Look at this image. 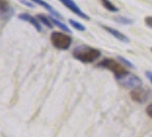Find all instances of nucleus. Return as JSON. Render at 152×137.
Instances as JSON below:
<instances>
[{
  "label": "nucleus",
  "instance_id": "obj_1",
  "mask_svg": "<svg viewBox=\"0 0 152 137\" xmlns=\"http://www.w3.org/2000/svg\"><path fill=\"white\" fill-rule=\"evenodd\" d=\"M73 57L84 63H91L101 57V50L91 46H78L73 50Z\"/></svg>",
  "mask_w": 152,
  "mask_h": 137
},
{
  "label": "nucleus",
  "instance_id": "obj_2",
  "mask_svg": "<svg viewBox=\"0 0 152 137\" xmlns=\"http://www.w3.org/2000/svg\"><path fill=\"white\" fill-rule=\"evenodd\" d=\"M97 66L107 68V70H110L111 72H113L115 78H117V80L128 73V71L125 68V66L121 65L118 61L113 60V58H104L102 62H99Z\"/></svg>",
  "mask_w": 152,
  "mask_h": 137
},
{
  "label": "nucleus",
  "instance_id": "obj_3",
  "mask_svg": "<svg viewBox=\"0 0 152 137\" xmlns=\"http://www.w3.org/2000/svg\"><path fill=\"white\" fill-rule=\"evenodd\" d=\"M50 41L55 48L65 50V49L70 48V46L72 44V38L66 33L55 31V32H52V34H50Z\"/></svg>",
  "mask_w": 152,
  "mask_h": 137
},
{
  "label": "nucleus",
  "instance_id": "obj_4",
  "mask_svg": "<svg viewBox=\"0 0 152 137\" xmlns=\"http://www.w3.org/2000/svg\"><path fill=\"white\" fill-rule=\"evenodd\" d=\"M118 82L125 88H134V89L141 88L142 85H143L140 77L135 76L133 73H129V72L127 74H125L124 77H121L120 79H118Z\"/></svg>",
  "mask_w": 152,
  "mask_h": 137
},
{
  "label": "nucleus",
  "instance_id": "obj_5",
  "mask_svg": "<svg viewBox=\"0 0 152 137\" xmlns=\"http://www.w3.org/2000/svg\"><path fill=\"white\" fill-rule=\"evenodd\" d=\"M58 1H61L62 4L65 6V7L70 9L73 14H76L77 16H79L80 18H84V20H89V16L87 15V14H85L84 12L79 8V6L77 5L76 2L73 1V0H58Z\"/></svg>",
  "mask_w": 152,
  "mask_h": 137
},
{
  "label": "nucleus",
  "instance_id": "obj_6",
  "mask_svg": "<svg viewBox=\"0 0 152 137\" xmlns=\"http://www.w3.org/2000/svg\"><path fill=\"white\" fill-rule=\"evenodd\" d=\"M130 97L137 103H144L146 102V99L149 98V91H146L143 88H137V89L132 90Z\"/></svg>",
  "mask_w": 152,
  "mask_h": 137
},
{
  "label": "nucleus",
  "instance_id": "obj_7",
  "mask_svg": "<svg viewBox=\"0 0 152 137\" xmlns=\"http://www.w3.org/2000/svg\"><path fill=\"white\" fill-rule=\"evenodd\" d=\"M18 18L22 20V21L30 23L31 25H33L34 29H37L38 32H41V23H40V21H39L37 17L30 15V14H26V13H22V14L18 15Z\"/></svg>",
  "mask_w": 152,
  "mask_h": 137
},
{
  "label": "nucleus",
  "instance_id": "obj_8",
  "mask_svg": "<svg viewBox=\"0 0 152 137\" xmlns=\"http://www.w3.org/2000/svg\"><path fill=\"white\" fill-rule=\"evenodd\" d=\"M103 29H104L105 31H107L110 34H112L114 38L118 39L119 41H122V42H125V44L129 42V39H128V37H126L124 33L119 32V31L115 30V29H113V28H111V26H107V25H103Z\"/></svg>",
  "mask_w": 152,
  "mask_h": 137
},
{
  "label": "nucleus",
  "instance_id": "obj_9",
  "mask_svg": "<svg viewBox=\"0 0 152 137\" xmlns=\"http://www.w3.org/2000/svg\"><path fill=\"white\" fill-rule=\"evenodd\" d=\"M30 1H32V2H34V4H37V5H40L41 7L46 8L49 13H52V16H54V17H56V18H60L61 20L62 18V15H60V13L58 12H56L55 9H54L49 4H47L46 1H44V0H30Z\"/></svg>",
  "mask_w": 152,
  "mask_h": 137
},
{
  "label": "nucleus",
  "instance_id": "obj_10",
  "mask_svg": "<svg viewBox=\"0 0 152 137\" xmlns=\"http://www.w3.org/2000/svg\"><path fill=\"white\" fill-rule=\"evenodd\" d=\"M49 20L52 21V23H53L54 25H56L57 28H60L62 31H65V32H71V30H70V28H69L68 25H65L64 23H62L58 18H56V17H54V16H49Z\"/></svg>",
  "mask_w": 152,
  "mask_h": 137
},
{
  "label": "nucleus",
  "instance_id": "obj_11",
  "mask_svg": "<svg viewBox=\"0 0 152 137\" xmlns=\"http://www.w3.org/2000/svg\"><path fill=\"white\" fill-rule=\"evenodd\" d=\"M101 2L103 5V7L105 8V9H107L109 12H112V13H118L119 12L118 7L115 5H113L110 0H101Z\"/></svg>",
  "mask_w": 152,
  "mask_h": 137
},
{
  "label": "nucleus",
  "instance_id": "obj_12",
  "mask_svg": "<svg viewBox=\"0 0 152 137\" xmlns=\"http://www.w3.org/2000/svg\"><path fill=\"white\" fill-rule=\"evenodd\" d=\"M37 18L40 21V23H42L44 25H46L48 29H52V28H53L54 24L52 23V21L49 20V17H46L45 15H41V14H40V15L37 16Z\"/></svg>",
  "mask_w": 152,
  "mask_h": 137
},
{
  "label": "nucleus",
  "instance_id": "obj_13",
  "mask_svg": "<svg viewBox=\"0 0 152 137\" xmlns=\"http://www.w3.org/2000/svg\"><path fill=\"white\" fill-rule=\"evenodd\" d=\"M69 23L71 24V26L73 28V29H76V30L78 31H86V26H85L84 24H81V23H79L78 21H76V20H72V18H70L69 20Z\"/></svg>",
  "mask_w": 152,
  "mask_h": 137
},
{
  "label": "nucleus",
  "instance_id": "obj_14",
  "mask_svg": "<svg viewBox=\"0 0 152 137\" xmlns=\"http://www.w3.org/2000/svg\"><path fill=\"white\" fill-rule=\"evenodd\" d=\"M7 10H9V4L6 2L5 0H0V13H1V15H5Z\"/></svg>",
  "mask_w": 152,
  "mask_h": 137
},
{
  "label": "nucleus",
  "instance_id": "obj_15",
  "mask_svg": "<svg viewBox=\"0 0 152 137\" xmlns=\"http://www.w3.org/2000/svg\"><path fill=\"white\" fill-rule=\"evenodd\" d=\"M114 21H117V22L121 23V24H133V20H129V18H127V17H124V16H115L114 17Z\"/></svg>",
  "mask_w": 152,
  "mask_h": 137
},
{
  "label": "nucleus",
  "instance_id": "obj_16",
  "mask_svg": "<svg viewBox=\"0 0 152 137\" xmlns=\"http://www.w3.org/2000/svg\"><path fill=\"white\" fill-rule=\"evenodd\" d=\"M118 60H119V61L121 62V63H124V64H125L126 66H129V68H134V64H133L132 62L128 61L127 58H125L124 56H118Z\"/></svg>",
  "mask_w": 152,
  "mask_h": 137
},
{
  "label": "nucleus",
  "instance_id": "obj_17",
  "mask_svg": "<svg viewBox=\"0 0 152 137\" xmlns=\"http://www.w3.org/2000/svg\"><path fill=\"white\" fill-rule=\"evenodd\" d=\"M21 2H22V4H24L25 6H28V7L34 8V5L32 4V1H30V0H21Z\"/></svg>",
  "mask_w": 152,
  "mask_h": 137
},
{
  "label": "nucleus",
  "instance_id": "obj_18",
  "mask_svg": "<svg viewBox=\"0 0 152 137\" xmlns=\"http://www.w3.org/2000/svg\"><path fill=\"white\" fill-rule=\"evenodd\" d=\"M145 24L148 25V26H150L152 28V16H148V17H145Z\"/></svg>",
  "mask_w": 152,
  "mask_h": 137
},
{
  "label": "nucleus",
  "instance_id": "obj_19",
  "mask_svg": "<svg viewBox=\"0 0 152 137\" xmlns=\"http://www.w3.org/2000/svg\"><path fill=\"white\" fill-rule=\"evenodd\" d=\"M146 114H148V115L152 119V103L151 104H149L148 107H146Z\"/></svg>",
  "mask_w": 152,
  "mask_h": 137
},
{
  "label": "nucleus",
  "instance_id": "obj_20",
  "mask_svg": "<svg viewBox=\"0 0 152 137\" xmlns=\"http://www.w3.org/2000/svg\"><path fill=\"white\" fill-rule=\"evenodd\" d=\"M145 76L149 79V81L152 84V71H145Z\"/></svg>",
  "mask_w": 152,
  "mask_h": 137
},
{
  "label": "nucleus",
  "instance_id": "obj_21",
  "mask_svg": "<svg viewBox=\"0 0 152 137\" xmlns=\"http://www.w3.org/2000/svg\"><path fill=\"white\" fill-rule=\"evenodd\" d=\"M151 53H152V48H151Z\"/></svg>",
  "mask_w": 152,
  "mask_h": 137
}]
</instances>
